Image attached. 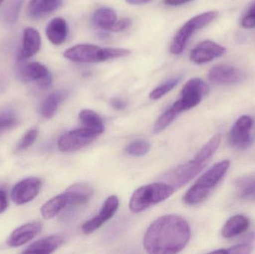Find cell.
<instances>
[{"label":"cell","mask_w":255,"mask_h":254,"mask_svg":"<svg viewBox=\"0 0 255 254\" xmlns=\"http://www.w3.org/2000/svg\"><path fill=\"white\" fill-rule=\"evenodd\" d=\"M191 231L188 222L181 216L167 215L156 219L147 229L143 246L148 253H179L188 244Z\"/></svg>","instance_id":"1"},{"label":"cell","mask_w":255,"mask_h":254,"mask_svg":"<svg viewBox=\"0 0 255 254\" xmlns=\"http://www.w3.org/2000/svg\"><path fill=\"white\" fill-rule=\"evenodd\" d=\"M230 165V161L225 160L211 167L186 192L184 202L188 205L193 206L205 201L213 189L226 175Z\"/></svg>","instance_id":"2"},{"label":"cell","mask_w":255,"mask_h":254,"mask_svg":"<svg viewBox=\"0 0 255 254\" xmlns=\"http://www.w3.org/2000/svg\"><path fill=\"white\" fill-rule=\"evenodd\" d=\"M129 49L122 48H103L96 45L77 44L64 52V58L77 63H99L130 55Z\"/></svg>","instance_id":"3"},{"label":"cell","mask_w":255,"mask_h":254,"mask_svg":"<svg viewBox=\"0 0 255 254\" xmlns=\"http://www.w3.org/2000/svg\"><path fill=\"white\" fill-rule=\"evenodd\" d=\"M175 189L169 183H154L138 188L132 195L129 203L133 213H141L151 206L168 199Z\"/></svg>","instance_id":"4"},{"label":"cell","mask_w":255,"mask_h":254,"mask_svg":"<svg viewBox=\"0 0 255 254\" xmlns=\"http://www.w3.org/2000/svg\"><path fill=\"white\" fill-rule=\"evenodd\" d=\"M218 16V12L211 10L205 12L189 19L182 27L178 30L172 40L170 46L171 53L180 55L185 49L186 45L193 33L196 30L201 29L211 23Z\"/></svg>","instance_id":"5"},{"label":"cell","mask_w":255,"mask_h":254,"mask_svg":"<svg viewBox=\"0 0 255 254\" xmlns=\"http://www.w3.org/2000/svg\"><path fill=\"white\" fill-rule=\"evenodd\" d=\"M208 92L209 86L203 80L199 78L190 79L183 86L179 99L170 108L178 115L190 110L197 106Z\"/></svg>","instance_id":"6"},{"label":"cell","mask_w":255,"mask_h":254,"mask_svg":"<svg viewBox=\"0 0 255 254\" xmlns=\"http://www.w3.org/2000/svg\"><path fill=\"white\" fill-rule=\"evenodd\" d=\"M208 163L195 156L192 161L179 166L168 173L165 178L169 182V184L175 189H178L191 181L205 169Z\"/></svg>","instance_id":"7"},{"label":"cell","mask_w":255,"mask_h":254,"mask_svg":"<svg viewBox=\"0 0 255 254\" xmlns=\"http://www.w3.org/2000/svg\"><path fill=\"white\" fill-rule=\"evenodd\" d=\"M97 137V134L82 127L61 136L58 142V149L63 152H76L91 144Z\"/></svg>","instance_id":"8"},{"label":"cell","mask_w":255,"mask_h":254,"mask_svg":"<svg viewBox=\"0 0 255 254\" xmlns=\"http://www.w3.org/2000/svg\"><path fill=\"white\" fill-rule=\"evenodd\" d=\"M253 120L250 116H242L236 121L229 134L231 146L238 150H245L253 144Z\"/></svg>","instance_id":"9"},{"label":"cell","mask_w":255,"mask_h":254,"mask_svg":"<svg viewBox=\"0 0 255 254\" xmlns=\"http://www.w3.org/2000/svg\"><path fill=\"white\" fill-rule=\"evenodd\" d=\"M119 198L116 195L109 197L105 201L100 213L90 219L82 225V229L85 234H91L101 228L109 219H112L119 207Z\"/></svg>","instance_id":"10"},{"label":"cell","mask_w":255,"mask_h":254,"mask_svg":"<svg viewBox=\"0 0 255 254\" xmlns=\"http://www.w3.org/2000/svg\"><path fill=\"white\" fill-rule=\"evenodd\" d=\"M41 186V180L37 177H28L21 180L12 189V201L18 205L32 201L38 195Z\"/></svg>","instance_id":"11"},{"label":"cell","mask_w":255,"mask_h":254,"mask_svg":"<svg viewBox=\"0 0 255 254\" xmlns=\"http://www.w3.org/2000/svg\"><path fill=\"white\" fill-rule=\"evenodd\" d=\"M244 79L245 75L241 70L228 64L215 66L208 72V79L215 85H235L243 82Z\"/></svg>","instance_id":"12"},{"label":"cell","mask_w":255,"mask_h":254,"mask_svg":"<svg viewBox=\"0 0 255 254\" xmlns=\"http://www.w3.org/2000/svg\"><path fill=\"white\" fill-rule=\"evenodd\" d=\"M19 77L24 82H37L43 87L49 86L52 80L46 66L38 62H31L22 66L19 70Z\"/></svg>","instance_id":"13"},{"label":"cell","mask_w":255,"mask_h":254,"mask_svg":"<svg viewBox=\"0 0 255 254\" xmlns=\"http://www.w3.org/2000/svg\"><path fill=\"white\" fill-rule=\"evenodd\" d=\"M226 49L211 40L199 43L190 52V60L196 64H203L226 54Z\"/></svg>","instance_id":"14"},{"label":"cell","mask_w":255,"mask_h":254,"mask_svg":"<svg viewBox=\"0 0 255 254\" xmlns=\"http://www.w3.org/2000/svg\"><path fill=\"white\" fill-rule=\"evenodd\" d=\"M41 46V37L37 29L28 27L23 31L22 43L18 54L19 61H25L34 56L40 50Z\"/></svg>","instance_id":"15"},{"label":"cell","mask_w":255,"mask_h":254,"mask_svg":"<svg viewBox=\"0 0 255 254\" xmlns=\"http://www.w3.org/2000/svg\"><path fill=\"white\" fill-rule=\"evenodd\" d=\"M41 228L40 222L25 224L13 231L7 239V245L10 247H20L33 240L40 233Z\"/></svg>","instance_id":"16"},{"label":"cell","mask_w":255,"mask_h":254,"mask_svg":"<svg viewBox=\"0 0 255 254\" xmlns=\"http://www.w3.org/2000/svg\"><path fill=\"white\" fill-rule=\"evenodd\" d=\"M65 242V239L61 235H52L38 240L28 246L23 254H48L53 253L59 249Z\"/></svg>","instance_id":"17"},{"label":"cell","mask_w":255,"mask_h":254,"mask_svg":"<svg viewBox=\"0 0 255 254\" xmlns=\"http://www.w3.org/2000/svg\"><path fill=\"white\" fill-rule=\"evenodd\" d=\"M68 34L67 22L63 18L56 17L48 23L46 34L54 45H61L65 41Z\"/></svg>","instance_id":"18"},{"label":"cell","mask_w":255,"mask_h":254,"mask_svg":"<svg viewBox=\"0 0 255 254\" xmlns=\"http://www.w3.org/2000/svg\"><path fill=\"white\" fill-rule=\"evenodd\" d=\"M61 4V0H30L27 13L30 17L38 19L55 11Z\"/></svg>","instance_id":"19"},{"label":"cell","mask_w":255,"mask_h":254,"mask_svg":"<svg viewBox=\"0 0 255 254\" xmlns=\"http://www.w3.org/2000/svg\"><path fill=\"white\" fill-rule=\"evenodd\" d=\"M65 193L68 197L69 205H81L89 201L93 189L88 183H78L70 186Z\"/></svg>","instance_id":"20"},{"label":"cell","mask_w":255,"mask_h":254,"mask_svg":"<svg viewBox=\"0 0 255 254\" xmlns=\"http://www.w3.org/2000/svg\"><path fill=\"white\" fill-rule=\"evenodd\" d=\"M250 225L248 218L243 215H237L226 222L222 229V235L226 239L233 238L245 232Z\"/></svg>","instance_id":"21"},{"label":"cell","mask_w":255,"mask_h":254,"mask_svg":"<svg viewBox=\"0 0 255 254\" xmlns=\"http://www.w3.org/2000/svg\"><path fill=\"white\" fill-rule=\"evenodd\" d=\"M79 118L83 128L89 130L98 136L104 132V122L100 115L94 110L90 109L81 110Z\"/></svg>","instance_id":"22"},{"label":"cell","mask_w":255,"mask_h":254,"mask_svg":"<svg viewBox=\"0 0 255 254\" xmlns=\"http://www.w3.org/2000/svg\"><path fill=\"white\" fill-rule=\"evenodd\" d=\"M69 205V199L65 192L60 194L45 203L40 209L42 216L44 219H50L56 216L61 210Z\"/></svg>","instance_id":"23"},{"label":"cell","mask_w":255,"mask_h":254,"mask_svg":"<svg viewBox=\"0 0 255 254\" xmlns=\"http://www.w3.org/2000/svg\"><path fill=\"white\" fill-rule=\"evenodd\" d=\"M117 13L109 7H101L97 9L92 16L94 25L97 28L110 31L112 27L118 20Z\"/></svg>","instance_id":"24"},{"label":"cell","mask_w":255,"mask_h":254,"mask_svg":"<svg viewBox=\"0 0 255 254\" xmlns=\"http://www.w3.org/2000/svg\"><path fill=\"white\" fill-rule=\"evenodd\" d=\"M64 98V93L61 91L49 94L42 102L40 106V114L45 119H51L56 113L58 107Z\"/></svg>","instance_id":"25"},{"label":"cell","mask_w":255,"mask_h":254,"mask_svg":"<svg viewBox=\"0 0 255 254\" xmlns=\"http://www.w3.org/2000/svg\"><path fill=\"white\" fill-rule=\"evenodd\" d=\"M236 190L240 198L246 201H255V174H249L238 179Z\"/></svg>","instance_id":"26"},{"label":"cell","mask_w":255,"mask_h":254,"mask_svg":"<svg viewBox=\"0 0 255 254\" xmlns=\"http://www.w3.org/2000/svg\"><path fill=\"white\" fill-rule=\"evenodd\" d=\"M181 78H182L181 76H177L163 82L150 92L149 98L152 100L160 99L178 85V83L181 82Z\"/></svg>","instance_id":"27"},{"label":"cell","mask_w":255,"mask_h":254,"mask_svg":"<svg viewBox=\"0 0 255 254\" xmlns=\"http://www.w3.org/2000/svg\"><path fill=\"white\" fill-rule=\"evenodd\" d=\"M151 149L149 142L145 140H137L128 145L126 152L133 157H142L148 153Z\"/></svg>","instance_id":"28"},{"label":"cell","mask_w":255,"mask_h":254,"mask_svg":"<svg viewBox=\"0 0 255 254\" xmlns=\"http://www.w3.org/2000/svg\"><path fill=\"white\" fill-rule=\"evenodd\" d=\"M177 116H178V114L169 107L156 121L154 126V132L155 134H158V133L161 132L163 130L166 129L175 120Z\"/></svg>","instance_id":"29"},{"label":"cell","mask_w":255,"mask_h":254,"mask_svg":"<svg viewBox=\"0 0 255 254\" xmlns=\"http://www.w3.org/2000/svg\"><path fill=\"white\" fill-rule=\"evenodd\" d=\"M37 135H38V131L36 128H33V129L27 131L18 143L16 150L17 152H20V151L28 149L34 143L36 139H37Z\"/></svg>","instance_id":"30"},{"label":"cell","mask_w":255,"mask_h":254,"mask_svg":"<svg viewBox=\"0 0 255 254\" xmlns=\"http://www.w3.org/2000/svg\"><path fill=\"white\" fill-rule=\"evenodd\" d=\"M16 125V119L10 112H0V133Z\"/></svg>","instance_id":"31"},{"label":"cell","mask_w":255,"mask_h":254,"mask_svg":"<svg viewBox=\"0 0 255 254\" xmlns=\"http://www.w3.org/2000/svg\"><path fill=\"white\" fill-rule=\"evenodd\" d=\"M21 6L22 0H14V1L9 6L6 13V18L10 23H14L17 20Z\"/></svg>","instance_id":"32"},{"label":"cell","mask_w":255,"mask_h":254,"mask_svg":"<svg viewBox=\"0 0 255 254\" xmlns=\"http://www.w3.org/2000/svg\"><path fill=\"white\" fill-rule=\"evenodd\" d=\"M241 25L243 28H253L255 27V0L253 1L252 5L250 6V9L247 12L242 20H241Z\"/></svg>","instance_id":"33"},{"label":"cell","mask_w":255,"mask_h":254,"mask_svg":"<svg viewBox=\"0 0 255 254\" xmlns=\"http://www.w3.org/2000/svg\"><path fill=\"white\" fill-rule=\"evenodd\" d=\"M253 248L250 244H239L232 246L228 249L227 254H248L253 252Z\"/></svg>","instance_id":"34"},{"label":"cell","mask_w":255,"mask_h":254,"mask_svg":"<svg viewBox=\"0 0 255 254\" xmlns=\"http://www.w3.org/2000/svg\"><path fill=\"white\" fill-rule=\"evenodd\" d=\"M131 24V19H129V18H123L120 20L116 21L115 25L111 28L110 31H114V32H121V31H125V30L130 28Z\"/></svg>","instance_id":"35"},{"label":"cell","mask_w":255,"mask_h":254,"mask_svg":"<svg viewBox=\"0 0 255 254\" xmlns=\"http://www.w3.org/2000/svg\"><path fill=\"white\" fill-rule=\"evenodd\" d=\"M111 104L115 110H122L127 107V104L124 99L120 98H112Z\"/></svg>","instance_id":"36"},{"label":"cell","mask_w":255,"mask_h":254,"mask_svg":"<svg viewBox=\"0 0 255 254\" xmlns=\"http://www.w3.org/2000/svg\"><path fill=\"white\" fill-rule=\"evenodd\" d=\"M7 198L6 192L3 190H0V214L2 213L7 209Z\"/></svg>","instance_id":"37"},{"label":"cell","mask_w":255,"mask_h":254,"mask_svg":"<svg viewBox=\"0 0 255 254\" xmlns=\"http://www.w3.org/2000/svg\"><path fill=\"white\" fill-rule=\"evenodd\" d=\"M193 0H163V3L169 6H178L187 4Z\"/></svg>","instance_id":"38"},{"label":"cell","mask_w":255,"mask_h":254,"mask_svg":"<svg viewBox=\"0 0 255 254\" xmlns=\"http://www.w3.org/2000/svg\"><path fill=\"white\" fill-rule=\"evenodd\" d=\"M130 4H142L150 2L153 0H126Z\"/></svg>","instance_id":"39"},{"label":"cell","mask_w":255,"mask_h":254,"mask_svg":"<svg viewBox=\"0 0 255 254\" xmlns=\"http://www.w3.org/2000/svg\"><path fill=\"white\" fill-rule=\"evenodd\" d=\"M212 253L214 254H227V250H225V249H221V250H217L214 251Z\"/></svg>","instance_id":"40"},{"label":"cell","mask_w":255,"mask_h":254,"mask_svg":"<svg viewBox=\"0 0 255 254\" xmlns=\"http://www.w3.org/2000/svg\"><path fill=\"white\" fill-rule=\"evenodd\" d=\"M3 1H4V0H0V6H1V4H2Z\"/></svg>","instance_id":"41"}]
</instances>
